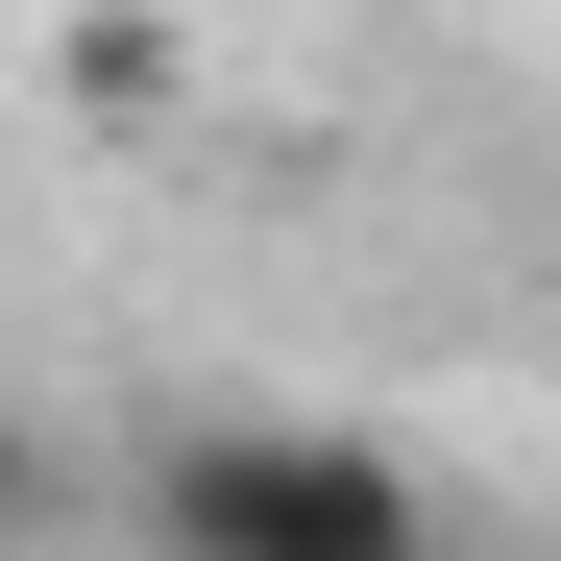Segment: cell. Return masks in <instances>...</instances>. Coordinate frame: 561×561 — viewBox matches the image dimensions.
Here are the masks:
<instances>
[{
  "label": "cell",
  "instance_id": "obj_1",
  "mask_svg": "<svg viewBox=\"0 0 561 561\" xmlns=\"http://www.w3.org/2000/svg\"><path fill=\"white\" fill-rule=\"evenodd\" d=\"M147 537L171 561H439L415 463L366 415H196V439H147Z\"/></svg>",
  "mask_w": 561,
  "mask_h": 561
},
{
  "label": "cell",
  "instance_id": "obj_2",
  "mask_svg": "<svg viewBox=\"0 0 561 561\" xmlns=\"http://www.w3.org/2000/svg\"><path fill=\"white\" fill-rule=\"evenodd\" d=\"M73 99H99V123H147V99H171V25H147V0H99V25H73Z\"/></svg>",
  "mask_w": 561,
  "mask_h": 561
},
{
  "label": "cell",
  "instance_id": "obj_3",
  "mask_svg": "<svg viewBox=\"0 0 561 561\" xmlns=\"http://www.w3.org/2000/svg\"><path fill=\"white\" fill-rule=\"evenodd\" d=\"M49 537H73V463L25 439V391H0V561H49Z\"/></svg>",
  "mask_w": 561,
  "mask_h": 561
}]
</instances>
